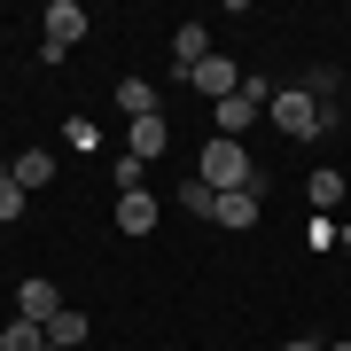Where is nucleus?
<instances>
[{"mask_svg": "<svg viewBox=\"0 0 351 351\" xmlns=\"http://www.w3.org/2000/svg\"><path fill=\"white\" fill-rule=\"evenodd\" d=\"M195 180H203V188H219V195H234V188H258V195H265V172L234 149V141H211V149L195 156Z\"/></svg>", "mask_w": 351, "mask_h": 351, "instance_id": "nucleus-1", "label": "nucleus"}, {"mask_svg": "<svg viewBox=\"0 0 351 351\" xmlns=\"http://www.w3.org/2000/svg\"><path fill=\"white\" fill-rule=\"evenodd\" d=\"M258 188H234V195H219V211H211V226H234V234H242V226H258Z\"/></svg>", "mask_w": 351, "mask_h": 351, "instance_id": "nucleus-7", "label": "nucleus"}, {"mask_svg": "<svg viewBox=\"0 0 351 351\" xmlns=\"http://www.w3.org/2000/svg\"><path fill=\"white\" fill-rule=\"evenodd\" d=\"M39 343H47V328H39V320H24V313L0 328V351H39Z\"/></svg>", "mask_w": 351, "mask_h": 351, "instance_id": "nucleus-12", "label": "nucleus"}, {"mask_svg": "<svg viewBox=\"0 0 351 351\" xmlns=\"http://www.w3.org/2000/svg\"><path fill=\"white\" fill-rule=\"evenodd\" d=\"M117 110L125 117H156V86L149 78H125V86H117Z\"/></svg>", "mask_w": 351, "mask_h": 351, "instance_id": "nucleus-11", "label": "nucleus"}, {"mask_svg": "<svg viewBox=\"0 0 351 351\" xmlns=\"http://www.w3.org/2000/svg\"><path fill=\"white\" fill-rule=\"evenodd\" d=\"M39 39H55V47H78V32H86V8H78V0H47V16H39Z\"/></svg>", "mask_w": 351, "mask_h": 351, "instance_id": "nucleus-4", "label": "nucleus"}, {"mask_svg": "<svg viewBox=\"0 0 351 351\" xmlns=\"http://www.w3.org/2000/svg\"><path fill=\"white\" fill-rule=\"evenodd\" d=\"M281 351H328V343H320V336H289Z\"/></svg>", "mask_w": 351, "mask_h": 351, "instance_id": "nucleus-19", "label": "nucleus"}, {"mask_svg": "<svg viewBox=\"0 0 351 351\" xmlns=\"http://www.w3.org/2000/svg\"><path fill=\"white\" fill-rule=\"evenodd\" d=\"M203 55H211V32H203V24H180V39H172V71L188 78V71L203 63Z\"/></svg>", "mask_w": 351, "mask_h": 351, "instance_id": "nucleus-9", "label": "nucleus"}, {"mask_svg": "<svg viewBox=\"0 0 351 351\" xmlns=\"http://www.w3.org/2000/svg\"><path fill=\"white\" fill-rule=\"evenodd\" d=\"M265 117H274V125H281L289 141H313V133H328V125H336V117H328V110H320V101L304 94V86H281Z\"/></svg>", "mask_w": 351, "mask_h": 351, "instance_id": "nucleus-2", "label": "nucleus"}, {"mask_svg": "<svg viewBox=\"0 0 351 351\" xmlns=\"http://www.w3.org/2000/svg\"><path fill=\"white\" fill-rule=\"evenodd\" d=\"M110 180H117V195H141V180H149V164H141V156H117V164H110Z\"/></svg>", "mask_w": 351, "mask_h": 351, "instance_id": "nucleus-16", "label": "nucleus"}, {"mask_svg": "<svg viewBox=\"0 0 351 351\" xmlns=\"http://www.w3.org/2000/svg\"><path fill=\"white\" fill-rule=\"evenodd\" d=\"M188 86H195V94H203V101H211V110H219L226 94H242V71H234V63H226V55L211 47V55H203V63L188 71Z\"/></svg>", "mask_w": 351, "mask_h": 351, "instance_id": "nucleus-3", "label": "nucleus"}, {"mask_svg": "<svg viewBox=\"0 0 351 351\" xmlns=\"http://www.w3.org/2000/svg\"><path fill=\"white\" fill-rule=\"evenodd\" d=\"M16 313H24V320H39V328H47L55 313H63V297H55V281H47V274H32L24 289H16Z\"/></svg>", "mask_w": 351, "mask_h": 351, "instance_id": "nucleus-5", "label": "nucleus"}, {"mask_svg": "<svg viewBox=\"0 0 351 351\" xmlns=\"http://www.w3.org/2000/svg\"><path fill=\"white\" fill-rule=\"evenodd\" d=\"M304 195H313L320 211H336V203H343V172H313V180H304Z\"/></svg>", "mask_w": 351, "mask_h": 351, "instance_id": "nucleus-15", "label": "nucleus"}, {"mask_svg": "<svg viewBox=\"0 0 351 351\" xmlns=\"http://www.w3.org/2000/svg\"><path fill=\"white\" fill-rule=\"evenodd\" d=\"M328 351H351V343H328Z\"/></svg>", "mask_w": 351, "mask_h": 351, "instance_id": "nucleus-21", "label": "nucleus"}, {"mask_svg": "<svg viewBox=\"0 0 351 351\" xmlns=\"http://www.w3.org/2000/svg\"><path fill=\"white\" fill-rule=\"evenodd\" d=\"M156 211H164V203H156L149 188H141V195H117V226H125V234H149Z\"/></svg>", "mask_w": 351, "mask_h": 351, "instance_id": "nucleus-10", "label": "nucleus"}, {"mask_svg": "<svg viewBox=\"0 0 351 351\" xmlns=\"http://www.w3.org/2000/svg\"><path fill=\"white\" fill-rule=\"evenodd\" d=\"M63 141H71V149H94V156H101V125H94V117H63Z\"/></svg>", "mask_w": 351, "mask_h": 351, "instance_id": "nucleus-17", "label": "nucleus"}, {"mask_svg": "<svg viewBox=\"0 0 351 351\" xmlns=\"http://www.w3.org/2000/svg\"><path fill=\"white\" fill-rule=\"evenodd\" d=\"M180 211L211 219V211H219V188H203V180H180Z\"/></svg>", "mask_w": 351, "mask_h": 351, "instance_id": "nucleus-14", "label": "nucleus"}, {"mask_svg": "<svg viewBox=\"0 0 351 351\" xmlns=\"http://www.w3.org/2000/svg\"><path fill=\"white\" fill-rule=\"evenodd\" d=\"M8 180H16V188H24V195H39V188H47V180H55V156H47V149H24V156L8 164Z\"/></svg>", "mask_w": 351, "mask_h": 351, "instance_id": "nucleus-8", "label": "nucleus"}, {"mask_svg": "<svg viewBox=\"0 0 351 351\" xmlns=\"http://www.w3.org/2000/svg\"><path fill=\"white\" fill-rule=\"evenodd\" d=\"M336 242H343V250H351V226H343V234H336Z\"/></svg>", "mask_w": 351, "mask_h": 351, "instance_id": "nucleus-20", "label": "nucleus"}, {"mask_svg": "<svg viewBox=\"0 0 351 351\" xmlns=\"http://www.w3.org/2000/svg\"><path fill=\"white\" fill-rule=\"evenodd\" d=\"M47 343H55V351H71V343H86V313H71V304H63V313L47 320Z\"/></svg>", "mask_w": 351, "mask_h": 351, "instance_id": "nucleus-13", "label": "nucleus"}, {"mask_svg": "<svg viewBox=\"0 0 351 351\" xmlns=\"http://www.w3.org/2000/svg\"><path fill=\"white\" fill-rule=\"evenodd\" d=\"M164 149H172V125H164V110H156V117H133V149H125V156H141V164H156Z\"/></svg>", "mask_w": 351, "mask_h": 351, "instance_id": "nucleus-6", "label": "nucleus"}, {"mask_svg": "<svg viewBox=\"0 0 351 351\" xmlns=\"http://www.w3.org/2000/svg\"><path fill=\"white\" fill-rule=\"evenodd\" d=\"M24 211H32V195H24V188H16V180H8V172H0V226H8V219H24Z\"/></svg>", "mask_w": 351, "mask_h": 351, "instance_id": "nucleus-18", "label": "nucleus"}, {"mask_svg": "<svg viewBox=\"0 0 351 351\" xmlns=\"http://www.w3.org/2000/svg\"><path fill=\"white\" fill-rule=\"evenodd\" d=\"M39 351H55V343H39Z\"/></svg>", "mask_w": 351, "mask_h": 351, "instance_id": "nucleus-22", "label": "nucleus"}]
</instances>
